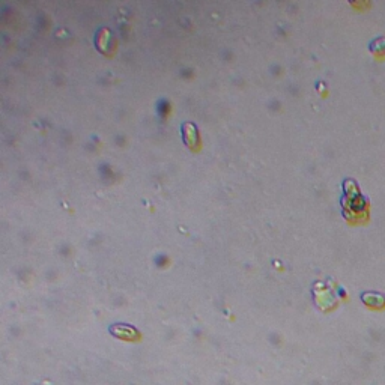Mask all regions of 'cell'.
Wrapping results in <instances>:
<instances>
[{
    "label": "cell",
    "instance_id": "6da1fadb",
    "mask_svg": "<svg viewBox=\"0 0 385 385\" xmlns=\"http://www.w3.org/2000/svg\"><path fill=\"white\" fill-rule=\"evenodd\" d=\"M363 299L366 304L373 305V307H382L385 304V296L379 292H369V293H363Z\"/></svg>",
    "mask_w": 385,
    "mask_h": 385
},
{
    "label": "cell",
    "instance_id": "7a4b0ae2",
    "mask_svg": "<svg viewBox=\"0 0 385 385\" xmlns=\"http://www.w3.org/2000/svg\"><path fill=\"white\" fill-rule=\"evenodd\" d=\"M370 48H372V51H375V53H382V51H385V36L376 38V39L370 44Z\"/></svg>",
    "mask_w": 385,
    "mask_h": 385
}]
</instances>
